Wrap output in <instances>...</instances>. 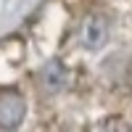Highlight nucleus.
<instances>
[{
  "mask_svg": "<svg viewBox=\"0 0 132 132\" xmlns=\"http://www.w3.org/2000/svg\"><path fill=\"white\" fill-rule=\"evenodd\" d=\"M27 103L19 93H0V127L11 129L24 119Z\"/></svg>",
  "mask_w": 132,
  "mask_h": 132,
  "instance_id": "nucleus-1",
  "label": "nucleus"
},
{
  "mask_svg": "<svg viewBox=\"0 0 132 132\" xmlns=\"http://www.w3.org/2000/svg\"><path fill=\"white\" fill-rule=\"evenodd\" d=\"M106 35H108V27H106V21L103 19H98V16H90L85 21V29H82V37H85V42L90 48H98L101 42L106 40Z\"/></svg>",
  "mask_w": 132,
  "mask_h": 132,
  "instance_id": "nucleus-2",
  "label": "nucleus"
},
{
  "mask_svg": "<svg viewBox=\"0 0 132 132\" xmlns=\"http://www.w3.org/2000/svg\"><path fill=\"white\" fill-rule=\"evenodd\" d=\"M108 132H114V129H108Z\"/></svg>",
  "mask_w": 132,
  "mask_h": 132,
  "instance_id": "nucleus-3",
  "label": "nucleus"
}]
</instances>
